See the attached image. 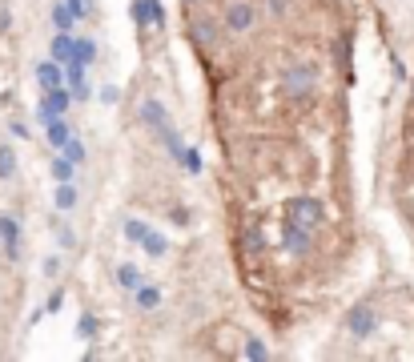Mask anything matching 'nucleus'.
<instances>
[{
    "instance_id": "f257e3e1",
    "label": "nucleus",
    "mask_w": 414,
    "mask_h": 362,
    "mask_svg": "<svg viewBox=\"0 0 414 362\" xmlns=\"http://www.w3.org/2000/svg\"><path fill=\"white\" fill-rule=\"evenodd\" d=\"M314 69L310 64H294V69H286L282 73V93L290 97V101H306L310 93H314Z\"/></svg>"
},
{
    "instance_id": "f03ea898",
    "label": "nucleus",
    "mask_w": 414,
    "mask_h": 362,
    "mask_svg": "<svg viewBox=\"0 0 414 362\" xmlns=\"http://www.w3.org/2000/svg\"><path fill=\"white\" fill-rule=\"evenodd\" d=\"M322 202H314V197H294L290 206H286V221H294L302 230H314V226H322Z\"/></svg>"
},
{
    "instance_id": "7ed1b4c3",
    "label": "nucleus",
    "mask_w": 414,
    "mask_h": 362,
    "mask_svg": "<svg viewBox=\"0 0 414 362\" xmlns=\"http://www.w3.org/2000/svg\"><path fill=\"white\" fill-rule=\"evenodd\" d=\"M254 25H258V16H254V4L249 0H234L226 8V29L230 32H249Z\"/></svg>"
},
{
    "instance_id": "20e7f679",
    "label": "nucleus",
    "mask_w": 414,
    "mask_h": 362,
    "mask_svg": "<svg viewBox=\"0 0 414 362\" xmlns=\"http://www.w3.org/2000/svg\"><path fill=\"white\" fill-rule=\"evenodd\" d=\"M69 101H73V97H69V89H64V85H57V89H45V105L36 109V117L45 121V125H49L53 117H64Z\"/></svg>"
},
{
    "instance_id": "39448f33",
    "label": "nucleus",
    "mask_w": 414,
    "mask_h": 362,
    "mask_svg": "<svg viewBox=\"0 0 414 362\" xmlns=\"http://www.w3.org/2000/svg\"><path fill=\"white\" fill-rule=\"evenodd\" d=\"M346 326H350V334H354V338H370V334H374V326H378L374 306H354V310H350V318H346Z\"/></svg>"
},
{
    "instance_id": "423d86ee",
    "label": "nucleus",
    "mask_w": 414,
    "mask_h": 362,
    "mask_svg": "<svg viewBox=\"0 0 414 362\" xmlns=\"http://www.w3.org/2000/svg\"><path fill=\"white\" fill-rule=\"evenodd\" d=\"M141 125H149L153 133H161V129H169V117H165V105L149 97L145 105H141Z\"/></svg>"
},
{
    "instance_id": "0eeeda50",
    "label": "nucleus",
    "mask_w": 414,
    "mask_h": 362,
    "mask_svg": "<svg viewBox=\"0 0 414 362\" xmlns=\"http://www.w3.org/2000/svg\"><path fill=\"white\" fill-rule=\"evenodd\" d=\"M282 241H286L290 254H310V230H302V226H294V221H286Z\"/></svg>"
},
{
    "instance_id": "6e6552de",
    "label": "nucleus",
    "mask_w": 414,
    "mask_h": 362,
    "mask_svg": "<svg viewBox=\"0 0 414 362\" xmlns=\"http://www.w3.org/2000/svg\"><path fill=\"white\" fill-rule=\"evenodd\" d=\"M0 241H4V254L16 258L21 254V226L12 217H0Z\"/></svg>"
},
{
    "instance_id": "1a4fd4ad",
    "label": "nucleus",
    "mask_w": 414,
    "mask_h": 362,
    "mask_svg": "<svg viewBox=\"0 0 414 362\" xmlns=\"http://www.w3.org/2000/svg\"><path fill=\"white\" fill-rule=\"evenodd\" d=\"M36 81H40V89H57L64 85V69L57 60H45V64H36Z\"/></svg>"
},
{
    "instance_id": "9d476101",
    "label": "nucleus",
    "mask_w": 414,
    "mask_h": 362,
    "mask_svg": "<svg viewBox=\"0 0 414 362\" xmlns=\"http://www.w3.org/2000/svg\"><path fill=\"white\" fill-rule=\"evenodd\" d=\"M73 60L89 69L93 60H97V40H89V36H73Z\"/></svg>"
},
{
    "instance_id": "9b49d317",
    "label": "nucleus",
    "mask_w": 414,
    "mask_h": 362,
    "mask_svg": "<svg viewBox=\"0 0 414 362\" xmlns=\"http://www.w3.org/2000/svg\"><path fill=\"white\" fill-rule=\"evenodd\" d=\"M193 40H197L202 49H213V40H217V25H213L209 16H197V21H193Z\"/></svg>"
},
{
    "instance_id": "f8f14e48",
    "label": "nucleus",
    "mask_w": 414,
    "mask_h": 362,
    "mask_svg": "<svg viewBox=\"0 0 414 362\" xmlns=\"http://www.w3.org/2000/svg\"><path fill=\"white\" fill-rule=\"evenodd\" d=\"M49 60H57V64H69L73 60V32H57L53 36V57Z\"/></svg>"
},
{
    "instance_id": "ddd939ff",
    "label": "nucleus",
    "mask_w": 414,
    "mask_h": 362,
    "mask_svg": "<svg viewBox=\"0 0 414 362\" xmlns=\"http://www.w3.org/2000/svg\"><path fill=\"white\" fill-rule=\"evenodd\" d=\"M137 245H141V250H145L149 258H161V254H165V250H169V241L161 238V234H153V230H145V238L137 241Z\"/></svg>"
},
{
    "instance_id": "4468645a",
    "label": "nucleus",
    "mask_w": 414,
    "mask_h": 362,
    "mask_svg": "<svg viewBox=\"0 0 414 362\" xmlns=\"http://www.w3.org/2000/svg\"><path fill=\"white\" fill-rule=\"evenodd\" d=\"M53 25H57V32H73L77 16L69 12V4H53Z\"/></svg>"
},
{
    "instance_id": "2eb2a0df",
    "label": "nucleus",
    "mask_w": 414,
    "mask_h": 362,
    "mask_svg": "<svg viewBox=\"0 0 414 362\" xmlns=\"http://www.w3.org/2000/svg\"><path fill=\"white\" fill-rule=\"evenodd\" d=\"M60 157H69L73 165H81V161H85V141H77V137L69 133V141L60 145Z\"/></svg>"
},
{
    "instance_id": "dca6fc26",
    "label": "nucleus",
    "mask_w": 414,
    "mask_h": 362,
    "mask_svg": "<svg viewBox=\"0 0 414 362\" xmlns=\"http://www.w3.org/2000/svg\"><path fill=\"white\" fill-rule=\"evenodd\" d=\"M64 141H69V125H64L60 117H53V121H49V145H53V149H60Z\"/></svg>"
},
{
    "instance_id": "f3484780",
    "label": "nucleus",
    "mask_w": 414,
    "mask_h": 362,
    "mask_svg": "<svg viewBox=\"0 0 414 362\" xmlns=\"http://www.w3.org/2000/svg\"><path fill=\"white\" fill-rule=\"evenodd\" d=\"M0 178H16V153H12V145H0Z\"/></svg>"
},
{
    "instance_id": "a211bd4d",
    "label": "nucleus",
    "mask_w": 414,
    "mask_h": 362,
    "mask_svg": "<svg viewBox=\"0 0 414 362\" xmlns=\"http://www.w3.org/2000/svg\"><path fill=\"white\" fill-rule=\"evenodd\" d=\"M157 302H161V290H157V286H145V282H141V286H137V306H141V310H153Z\"/></svg>"
},
{
    "instance_id": "6ab92c4d",
    "label": "nucleus",
    "mask_w": 414,
    "mask_h": 362,
    "mask_svg": "<svg viewBox=\"0 0 414 362\" xmlns=\"http://www.w3.org/2000/svg\"><path fill=\"white\" fill-rule=\"evenodd\" d=\"M117 282L125 286V290H137V286H141V270H137V266H121Z\"/></svg>"
},
{
    "instance_id": "aec40b11",
    "label": "nucleus",
    "mask_w": 414,
    "mask_h": 362,
    "mask_svg": "<svg viewBox=\"0 0 414 362\" xmlns=\"http://www.w3.org/2000/svg\"><path fill=\"white\" fill-rule=\"evenodd\" d=\"M77 206V189L69 185V181H60V189H57V210H73Z\"/></svg>"
},
{
    "instance_id": "412c9836",
    "label": "nucleus",
    "mask_w": 414,
    "mask_h": 362,
    "mask_svg": "<svg viewBox=\"0 0 414 362\" xmlns=\"http://www.w3.org/2000/svg\"><path fill=\"white\" fill-rule=\"evenodd\" d=\"M73 169H77V165H73L69 157H53V178L57 181H73Z\"/></svg>"
},
{
    "instance_id": "4be33fe9",
    "label": "nucleus",
    "mask_w": 414,
    "mask_h": 362,
    "mask_svg": "<svg viewBox=\"0 0 414 362\" xmlns=\"http://www.w3.org/2000/svg\"><path fill=\"white\" fill-rule=\"evenodd\" d=\"M245 359H254V362H262V359H269L266 342H262V338H245Z\"/></svg>"
},
{
    "instance_id": "5701e85b",
    "label": "nucleus",
    "mask_w": 414,
    "mask_h": 362,
    "mask_svg": "<svg viewBox=\"0 0 414 362\" xmlns=\"http://www.w3.org/2000/svg\"><path fill=\"white\" fill-rule=\"evenodd\" d=\"M245 250H249V254H262V250H266V238H262V230H245Z\"/></svg>"
},
{
    "instance_id": "b1692460",
    "label": "nucleus",
    "mask_w": 414,
    "mask_h": 362,
    "mask_svg": "<svg viewBox=\"0 0 414 362\" xmlns=\"http://www.w3.org/2000/svg\"><path fill=\"white\" fill-rule=\"evenodd\" d=\"M77 334L89 342V338H97V318L93 314H81V322H77Z\"/></svg>"
},
{
    "instance_id": "393cba45",
    "label": "nucleus",
    "mask_w": 414,
    "mask_h": 362,
    "mask_svg": "<svg viewBox=\"0 0 414 362\" xmlns=\"http://www.w3.org/2000/svg\"><path fill=\"white\" fill-rule=\"evenodd\" d=\"M145 230H149V226H145V221H137V217L125 221V238H129V241H141V238H145Z\"/></svg>"
},
{
    "instance_id": "a878e982",
    "label": "nucleus",
    "mask_w": 414,
    "mask_h": 362,
    "mask_svg": "<svg viewBox=\"0 0 414 362\" xmlns=\"http://www.w3.org/2000/svg\"><path fill=\"white\" fill-rule=\"evenodd\" d=\"M64 4H69V12H73L77 21H85V16L93 12V4H89V0H64Z\"/></svg>"
},
{
    "instance_id": "bb28decb",
    "label": "nucleus",
    "mask_w": 414,
    "mask_h": 362,
    "mask_svg": "<svg viewBox=\"0 0 414 362\" xmlns=\"http://www.w3.org/2000/svg\"><path fill=\"white\" fill-rule=\"evenodd\" d=\"M145 16L153 25H165V12H161V0H145Z\"/></svg>"
},
{
    "instance_id": "cd10ccee",
    "label": "nucleus",
    "mask_w": 414,
    "mask_h": 362,
    "mask_svg": "<svg viewBox=\"0 0 414 362\" xmlns=\"http://www.w3.org/2000/svg\"><path fill=\"white\" fill-rule=\"evenodd\" d=\"M181 161L189 165V173H202V157H197L193 149H185V153H181Z\"/></svg>"
},
{
    "instance_id": "c85d7f7f",
    "label": "nucleus",
    "mask_w": 414,
    "mask_h": 362,
    "mask_svg": "<svg viewBox=\"0 0 414 362\" xmlns=\"http://www.w3.org/2000/svg\"><path fill=\"white\" fill-rule=\"evenodd\" d=\"M269 16H286V8H290V0H266Z\"/></svg>"
},
{
    "instance_id": "c756f323",
    "label": "nucleus",
    "mask_w": 414,
    "mask_h": 362,
    "mask_svg": "<svg viewBox=\"0 0 414 362\" xmlns=\"http://www.w3.org/2000/svg\"><path fill=\"white\" fill-rule=\"evenodd\" d=\"M133 21H137V25H149V16H145V0H133Z\"/></svg>"
},
{
    "instance_id": "7c9ffc66",
    "label": "nucleus",
    "mask_w": 414,
    "mask_h": 362,
    "mask_svg": "<svg viewBox=\"0 0 414 362\" xmlns=\"http://www.w3.org/2000/svg\"><path fill=\"white\" fill-rule=\"evenodd\" d=\"M117 85H105V89H101V101H105V105H117Z\"/></svg>"
},
{
    "instance_id": "2f4dec72",
    "label": "nucleus",
    "mask_w": 414,
    "mask_h": 362,
    "mask_svg": "<svg viewBox=\"0 0 414 362\" xmlns=\"http://www.w3.org/2000/svg\"><path fill=\"white\" fill-rule=\"evenodd\" d=\"M45 274H49V278L60 274V258H45Z\"/></svg>"
},
{
    "instance_id": "473e14b6",
    "label": "nucleus",
    "mask_w": 414,
    "mask_h": 362,
    "mask_svg": "<svg viewBox=\"0 0 414 362\" xmlns=\"http://www.w3.org/2000/svg\"><path fill=\"white\" fill-rule=\"evenodd\" d=\"M60 298H64V294H60V290H53V298L45 302V310H53V314H57V310H60Z\"/></svg>"
},
{
    "instance_id": "72a5a7b5",
    "label": "nucleus",
    "mask_w": 414,
    "mask_h": 362,
    "mask_svg": "<svg viewBox=\"0 0 414 362\" xmlns=\"http://www.w3.org/2000/svg\"><path fill=\"white\" fill-rule=\"evenodd\" d=\"M173 221L178 226H189V210H173Z\"/></svg>"
},
{
    "instance_id": "f704fd0d",
    "label": "nucleus",
    "mask_w": 414,
    "mask_h": 362,
    "mask_svg": "<svg viewBox=\"0 0 414 362\" xmlns=\"http://www.w3.org/2000/svg\"><path fill=\"white\" fill-rule=\"evenodd\" d=\"M185 4H197V0H185Z\"/></svg>"
},
{
    "instance_id": "c9c22d12",
    "label": "nucleus",
    "mask_w": 414,
    "mask_h": 362,
    "mask_svg": "<svg viewBox=\"0 0 414 362\" xmlns=\"http://www.w3.org/2000/svg\"><path fill=\"white\" fill-rule=\"evenodd\" d=\"M411 97H414V93H411Z\"/></svg>"
}]
</instances>
